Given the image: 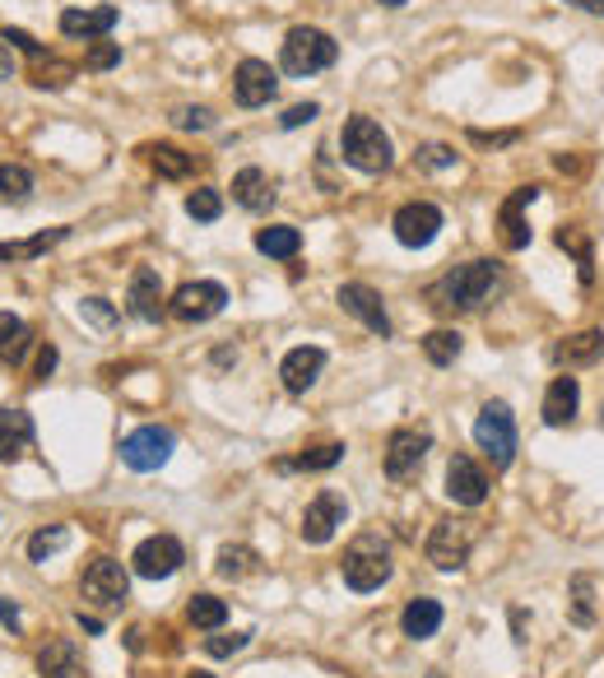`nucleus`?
<instances>
[{"label":"nucleus","mask_w":604,"mask_h":678,"mask_svg":"<svg viewBox=\"0 0 604 678\" xmlns=\"http://www.w3.org/2000/svg\"><path fill=\"white\" fill-rule=\"evenodd\" d=\"M0 628L20 632V604H14V600H0Z\"/></svg>","instance_id":"obj_49"},{"label":"nucleus","mask_w":604,"mask_h":678,"mask_svg":"<svg viewBox=\"0 0 604 678\" xmlns=\"http://www.w3.org/2000/svg\"><path fill=\"white\" fill-rule=\"evenodd\" d=\"M340 149H344V163L368 172V177H382L395 163V149H391V135L377 126L372 116H349L340 131Z\"/></svg>","instance_id":"obj_1"},{"label":"nucleus","mask_w":604,"mask_h":678,"mask_svg":"<svg viewBox=\"0 0 604 678\" xmlns=\"http://www.w3.org/2000/svg\"><path fill=\"white\" fill-rule=\"evenodd\" d=\"M51 368H57V349L42 344V349H38V377H51Z\"/></svg>","instance_id":"obj_51"},{"label":"nucleus","mask_w":604,"mask_h":678,"mask_svg":"<svg viewBox=\"0 0 604 678\" xmlns=\"http://www.w3.org/2000/svg\"><path fill=\"white\" fill-rule=\"evenodd\" d=\"M274 177L266 168H242L237 177H233V200L242 205V210H251V214H266L270 205H274Z\"/></svg>","instance_id":"obj_21"},{"label":"nucleus","mask_w":604,"mask_h":678,"mask_svg":"<svg viewBox=\"0 0 604 678\" xmlns=\"http://www.w3.org/2000/svg\"><path fill=\"white\" fill-rule=\"evenodd\" d=\"M172 126H182V131H214V112L200 108V102H186V108L172 112Z\"/></svg>","instance_id":"obj_42"},{"label":"nucleus","mask_w":604,"mask_h":678,"mask_svg":"<svg viewBox=\"0 0 604 678\" xmlns=\"http://www.w3.org/2000/svg\"><path fill=\"white\" fill-rule=\"evenodd\" d=\"M442 210L433 200H409V205H400L395 210V219H391V229H395V242L400 247H409V251H419V247H433L437 242V233H442Z\"/></svg>","instance_id":"obj_10"},{"label":"nucleus","mask_w":604,"mask_h":678,"mask_svg":"<svg viewBox=\"0 0 604 678\" xmlns=\"http://www.w3.org/2000/svg\"><path fill=\"white\" fill-rule=\"evenodd\" d=\"M414 168L419 172H442V168H456V149L442 145V140H428L414 149Z\"/></svg>","instance_id":"obj_38"},{"label":"nucleus","mask_w":604,"mask_h":678,"mask_svg":"<svg viewBox=\"0 0 604 678\" xmlns=\"http://www.w3.org/2000/svg\"><path fill=\"white\" fill-rule=\"evenodd\" d=\"M554 163H558V172H581V163H577V159H567V153H558Z\"/></svg>","instance_id":"obj_54"},{"label":"nucleus","mask_w":604,"mask_h":678,"mask_svg":"<svg viewBox=\"0 0 604 678\" xmlns=\"http://www.w3.org/2000/svg\"><path fill=\"white\" fill-rule=\"evenodd\" d=\"M446 497H452L456 507H483L489 474H483L470 456H452V465H446Z\"/></svg>","instance_id":"obj_17"},{"label":"nucleus","mask_w":604,"mask_h":678,"mask_svg":"<svg viewBox=\"0 0 604 678\" xmlns=\"http://www.w3.org/2000/svg\"><path fill=\"white\" fill-rule=\"evenodd\" d=\"M5 79H14V51H10V42L0 38V84Z\"/></svg>","instance_id":"obj_50"},{"label":"nucleus","mask_w":604,"mask_h":678,"mask_svg":"<svg viewBox=\"0 0 604 678\" xmlns=\"http://www.w3.org/2000/svg\"><path fill=\"white\" fill-rule=\"evenodd\" d=\"M247 641H251V632H219V637L205 641V651H210L214 659H229L237 651H247Z\"/></svg>","instance_id":"obj_43"},{"label":"nucleus","mask_w":604,"mask_h":678,"mask_svg":"<svg viewBox=\"0 0 604 678\" xmlns=\"http://www.w3.org/2000/svg\"><path fill=\"white\" fill-rule=\"evenodd\" d=\"M600 354H604V335H600V330H581V335L563 340L558 349H554V358L563 362V368H591Z\"/></svg>","instance_id":"obj_28"},{"label":"nucleus","mask_w":604,"mask_h":678,"mask_svg":"<svg viewBox=\"0 0 604 678\" xmlns=\"http://www.w3.org/2000/svg\"><path fill=\"white\" fill-rule=\"evenodd\" d=\"M126 307H131V317H135V321H149V325L163 317V284H159V270L140 266V270L131 274Z\"/></svg>","instance_id":"obj_20"},{"label":"nucleus","mask_w":604,"mask_h":678,"mask_svg":"<svg viewBox=\"0 0 604 678\" xmlns=\"http://www.w3.org/2000/svg\"><path fill=\"white\" fill-rule=\"evenodd\" d=\"M116 28V5H71L61 10V33L65 38H84V42H98Z\"/></svg>","instance_id":"obj_18"},{"label":"nucleus","mask_w":604,"mask_h":678,"mask_svg":"<svg viewBox=\"0 0 604 678\" xmlns=\"http://www.w3.org/2000/svg\"><path fill=\"white\" fill-rule=\"evenodd\" d=\"M428 451H433V437L423 428H395L391 442H386V479L391 483H405L423 469Z\"/></svg>","instance_id":"obj_11"},{"label":"nucleus","mask_w":604,"mask_h":678,"mask_svg":"<svg viewBox=\"0 0 604 678\" xmlns=\"http://www.w3.org/2000/svg\"><path fill=\"white\" fill-rule=\"evenodd\" d=\"M465 349V340H460V330H428L423 335V354L433 368H452V362L460 358Z\"/></svg>","instance_id":"obj_31"},{"label":"nucleus","mask_w":604,"mask_h":678,"mask_svg":"<svg viewBox=\"0 0 604 678\" xmlns=\"http://www.w3.org/2000/svg\"><path fill=\"white\" fill-rule=\"evenodd\" d=\"M280 94V75H274L270 61H256L247 57L233 71V98L242 102V108H266V102Z\"/></svg>","instance_id":"obj_15"},{"label":"nucleus","mask_w":604,"mask_h":678,"mask_svg":"<svg viewBox=\"0 0 604 678\" xmlns=\"http://www.w3.org/2000/svg\"><path fill=\"white\" fill-rule=\"evenodd\" d=\"M335 303L349 311V317H358L362 325L372 330V335H391V317H386V303H382V293H377L372 284H340L335 293Z\"/></svg>","instance_id":"obj_16"},{"label":"nucleus","mask_w":604,"mask_h":678,"mask_svg":"<svg viewBox=\"0 0 604 678\" xmlns=\"http://www.w3.org/2000/svg\"><path fill=\"white\" fill-rule=\"evenodd\" d=\"M567 614H572L577 628H591L595 622V577L591 571H577L572 590H567Z\"/></svg>","instance_id":"obj_30"},{"label":"nucleus","mask_w":604,"mask_h":678,"mask_svg":"<svg viewBox=\"0 0 604 678\" xmlns=\"http://www.w3.org/2000/svg\"><path fill=\"white\" fill-rule=\"evenodd\" d=\"M321 368H325V349H317V344H298V349H288L284 362H280L284 391H293V395L312 391L317 377H321Z\"/></svg>","instance_id":"obj_19"},{"label":"nucleus","mask_w":604,"mask_h":678,"mask_svg":"<svg viewBox=\"0 0 604 678\" xmlns=\"http://www.w3.org/2000/svg\"><path fill=\"white\" fill-rule=\"evenodd\" d=\"M71 79H75V65H71V61H57V57H47V61L38 65V75H33V84H38V89H65Z\"/></svg>","instance_id":"obj_40"},{"label":"nucleus","mask_w":604,"mask_h":678,"mask_svg":"<svg viewBox=\"0 0 604 678\" xmlns=\"http://www.w3.org/2000/svg\"><path fill=\"white\" fill-rule=\"evenodd\" d=\"M344 520H349V502L325 489V493H317L312 502H307V511H303V539H307V544H331Z\"/></svg>","instance_id":"obj_14"},{"label":"nucleus","mask_w":604,"mask_h":678,"mask_svg":"<svg viewBox=\"0 0 604 678\" xmlns=\"http://www.w3.org/2000/svg\"><path fill=\"white\" fill-rule=\"evenodd\" d=\"M317 116H321L317 102H293V108L280 116V126L284 131H298V126H307V121H317Z\"/></svg>","instance_id":"obj_45"},{"label":"nucleus","mask_w":604,"mask_h":678,"mask_svg":"<svg viewBox=\"0 0 604 678\" xmlns=\"http://www.w3.org/2000/svg\"><path fill=\"white\" fill-rule=\"evenodd\" d=\"M344 460V442H321V446H312V451H303L293 465H284V469H335Z\"/></svg>","instance_id":"obj_39"},{"label":"nucleus","mask_w":604,"mask_h":678,"mask_svg":"<svg viewBox=\"0 0 604 678\" xmlns=\"http://www.w3.org/2000/svg\"><path fill=\"white\" fill-rule=\"evenodd\" d=\"M192 678H214V674H192Z\"/></svg>","instance_id":"obj_56"},{"label":"nucleus","mask_w":604,"mask_h":678,"mask_svg":"<svg viewBox=\"0 0 604 678\" xmlns=\"http://www.w3.org/2000/svg\"><path fill=\"white\" fill-rule=\"evenodd\" d=\"M33 196V172L24 163H0V200L24 205Z\"/></svg>","instance_id":"obj_35"},{"label":"nucleus","mask_w":604,"mask_h":678,"mask_svg":"<svg viewBox=\"0 0 604 678\" xmlns=\"http://www.w3.org/2000/svg\"><path fill=\"white\" fill-rule=\"evenodd\" d=\"M75 622H79V628H84V632H94V637L102 632V618H94V614H84V608H79V614H75Z\"/></svg>","instance_id":"obj_52"},{"label":"nucleus","mask_w":604,"mask_h":678,"mask_svg":"<svg viewBox=\"0 0 604 678\" xmlns=\"http://www.w3.org/2000/svg\"><path fill=\"white\" fill-rule=\"evenodd\" d=\"M474 544H479L474 520L446 516V520H437V526H433V534H428V563H433L437 571H460L465 563H470Z\"/></svg>","instance_id":"obj_6"},{"label":"nucleus","mask_w":604,"mask_h":678,"mask_svg":"<svg viewBox=\"0 0 604 678\" xmlns=\"http://www.w3.org/2000/svg\"><path fill=\"white\" fill-rule=\"evenodd\" d=\"M79 317H89L94 325H112L116 311L108 307V298H84V303H79Z\"/></svg>","instance_id":"obj_46"},{"label":"nucleus","mask_w":604,"mask_h":678,"mask_svg":"<svg viewBox=\"0 0 604 678\" xmlns=\"http://www.w3.org/2000/svg\"><path fill=\"white\" fill-rule=\"evenodd\" d=\"M335 61H340V42L325 28H307V24L288 28V38L280 47V65H284V75H293V79L321 75V71H331Z\"/></svg>","instance_id":"obj_2"},{"label":"nucleus","mask_w":604,"mask_h":678,"mask_svg":"<svg viewBox=\"0 0 604 678\" xmlns=\"http://www.w3.org/2000/svg\"><path fill=\"white\" fill-rule=\"evenodd\" d=\"M33 446V419L24 409H0V460H20Z\"/></svg>","instance_id":"obj_23"},{"label":"nucleus","mask_w":604,"mask_h":678,"mask_svg":"<svg viewBox=\"0 0 604 678\" xmlns=\"http://www.w3.org/2000/svg\"><path fill=\"white\" fill-rule=\"evenodd\" d=\"M38 674L42 678H84V659L75 651V641H47L38 651Z\"/></svg>","instance_id":"obj_24"},{"label":"nucleus","mask_w":604,"mask_h":678,"mask_svg":"<svg viewBox=\"0 0 604 678\" xmlns=\"http://www.w3.org/2000/svg\"><path fill=\"white\" fill-rule=\"evenodd\" d=\"M229 307V288L219 280H196V284H182L177 293L168 298V311L186 325H200V321H214L219 311Z\"/></svg>","instance_id":"obj_9"},{"label":"nucleus","mask_w":604,"mask_h":678,"mask_svg":"<svg viewBox=\"0 0 604 678\" xmlns=\"http://www.w3.org/2000/svg\"><path fill=\"white\" fill-rule=\"evenodd\" d=\"M256 563H261V558H256V548H247V544H229V548H219V577L223 581H242V577H251V571H256Z\"/></svg>","instance_id":"obj_34"},{"label":"nucleus","mask_w":604,"mask_h":678,"mask_svg":"<svg viewBox=\"0 0 604 678\" xmlns=\"http://www.w3.org/2000/svg\"><path fill=\"white\" fill-rule=\"evenodd\" d=\"M256 251L270 260H293L303 251V233L293 223H270V229H256Z\"/></svg>","instance_id":"obj_26"},{"label":"nucleus","mask_w":604,"mask_h":678,"mask_svg":"<svg viewBox=\"0 0 604 678\" xmlns=\"http://www.w3.org/2000/svg\"><path fill=\"white\" fill-rule=\"evenodd\" d=\"M340 571H344V585L358 590V595H368V590H382V585L391 581V548H386L377 534H362L358 544L344 553Z\"/></svg>","instance_id":"obj_4"},{"label":"nucleus","mask_w":604,"mask_h":678,"mask_svg":"<svg viewBox=\"0 0 604 678\" xmlns=\"http://www.w3.org/2000/svg\"><path fill=\"white\" fill-rule=\"evenodd\" d=\"M172 451H177V437H172V428H159V423H145L121 437V460H126L135 474H149V469L168 465Z\"/></svg>","instance_id":"obj_8"},{"label":"nucleus","mask_w":604,"mask_h":678,"mask_svg":"<svg viewBox=\"0 0 604 678\" xmlns=\"http://www.w3.org/2000/svg\"><path fill=\"white\" fill-rule=\"evenodd\" d=\"M382 5H386V10H400V5H405V0H382Z\"/></svg>","instance_id":"obj_55"},{"label":"nucleus","mask_w":604,"mask_h":678,"mask_svg":"<svg viewBox=\"0 0 604 678\" xmlns=\"http://www.w3.org/2000/svg\"><path fill=\"white\" fill-rule=\"evenodd\" d=\"M186 563V548H182V539L177 534H149L140 548H135V577H145V581H168L172 571H177Z\"/></svg>","instance_id":"obj_12"},{"label":"nucleus","mask_w":604,"mask_h":678,"mask_svg":"<svg viewBox=\"0 0 604 678\" xmlns=\"http://www.w3.org/2000/svg\"><path fill=\"white\" fill-rule=\"evenodd\" d=\"M186 618H192V628L214 632V628L229 622V604H223L219 595H192V604H186Z\"/></svg>","instance_id":"obj_33"},{"label":"nucleus","mask_w":604,"mask_h":678,"mask_svg":"<svg viewBox=\"0 0 604 678\" xmlns=\"http://www.w3.org/2000/svg\"><path fill=\"white\" fill-rule=\"evenodd\" d=\"M79 595H84V604L112 614V608H121V604H126V595H131L126 567H121L116 558H94L89 567H84V577H79Z\"/></svg>","instance_id":"obj_7"},{"label":"nucleus","mask_w":604,"mask_h":678,"mask_svg":"<svg viewBox=\"0 0 604 678\" xmlns=\"http://www.w3.org/2000/svg\"><path fill=\"white\" fill-rule=\"evenodd\" d=\"M497 284H503V270H497L493 260H465V266H456V270L437 284V298H446L442 307L479 311V307L497 293Z\"/></svg>","instance_id":"obj_3"},{"label":"nucleus","mask_w":604,"mask_h":678,"mask_svg":"<svg viewBox=\"0 0 604 678\" xmlns=\"http://www.w3.org/2000/svg\"><path fill=\"white\" fill-rule=\"evenodd\" d=\"M140 153H145V163L168 182H182V177H192L196 172V153H186L177 145H145Z\"/></svg>","instance_id":"obj_25"},{"label":"nucleus","mask_w":604,"mask_h":678,"mask_svg":"<svg viewBox=\"0 0 604 678\" xmlns=\"http://www.w3.org/2000/svg\"><path fill=\"white\" fill-rule=\"evenodd\" d=\"M28 340H33V330L24 317H10V311H0V362H24L28 354Z\"/></svg>","instance_id":"obj_29"},{"label":"nucleus","mask_w":604,"mask_h":678,"mask_svg":"<svg viewBox=\"0 0 604 678\" xmlns=\"http://www.w3.org/2000/svg\"><path fill=\"white\" fill-rule=\"evenodd\" d=\"M474 442L493 460V469H507L516 460V419L503 399H489L474 419Z\"/></svg>","instance_id":"obj_5"},{"label":"nucleus","mask_w":604,"mask_h":678,"mask_svg":"<svg viewBox=\"0 0 604 678\" xmlns=\"http://www.w3.org/2000/svg\"><path fill=\"white\" fill-rule=\"evenodd\" d=\"M470 140L474 145H511V140H521V135H516V131H470Z\"/></svg>","instance_id":"obj_48"},{"label":"nucleus","mask_w":604,"mask_h":678,"mask_svg":"<svg viewBox=\"0 0 604 678\" xmlns=\"http://www.w3.org/2000/svg\"><path fill=\"white\" fill-rule=\"evenodd\" d=\"M186 214H192L196 223H214L223 214V196H219L214 186H200V190L186 196Z\"/></svg>","instance_id":"obj_37"},{"label":"nucleus","mask_w":604,"mask_h":678,"mask_svg":"<svg viewBox=\"0 0 604 678\" xmlns=\"http://www.w3.org/2000/svg\"><path fill=\"white\" fill-rule=\"evenodd\" d=\"M558 247L577 256V266H581V280L591 284V242H585V233H581V229H558Z\"/></svg>","instance_id":"obj_41"},{"label":"nucleus","mask_w":604,"mask_h":678,"mask_svg":"<svg viewBox=\"0 0 604 678\" xmlns=\"http://www.w3.org/2000/svg\"><path fill=\"white\" fill-rule=\"evenodd\" d=\"M84 65H89V71H112V65H121V47L116 42H94Z\"/></svg>","instance_id":"obj_44"},{"label":"nucleus","mask_w":604,"mask_h":678,"mask_svg":"<svg viewBox=\"0 0 604 678\" xmlns=\"http://www.w3.org/2000/svg\"><path fill=\"white\" fill-rule=\"evenodd\" d=\"M563 5H577L585 14H604V0H563Z\"/></svg>","instance_id":"obj_53"},{"label":"nucleus","mask_w":604,"mask_h":678,"mask_svg":"<svg viewBox=\"0 0 604 678\" xmlns=\"http://www.w3.org/2000/svg\"><path fill=\"white\" fill-rule=\"evenodd\" d=\"M577 405H581V386H577V377H554L548 381V391H544V423L548 428H567L577 419Z\"/></svg>","instance_id":"obj_22"},{"label":"nucleus","mask_w":604,"mask_h":678,"mask_svg":"<svg viewBox=\"0 0 604 678\" xmlns=\"http://www.w3.org/2000/svg\"><path fill=\"white\" fill-rule=\"evenodd\" d=\"M65 544H71V526H47V530H38L28 539V558L33 563H47L51 553H61Z\"/></svg>","instance_id":"obj_36"},{"label":"nucleus","mask_w":604,"mask_h":678,"mask_svg":"<svg viewBox=\"0 0 604 678\" xmlns=\"http://www.w3.org/2000/svg\"><path fill=\"white\" fill-rule=\"evenodd\" d=\"M65 233H71V229H47L38 237H28V242H0V260H33V256L51 251L57 242H65Z\"/></svg>","instance_id":"obj_32"},{"label":"nucleus","mask_w":604,"mask_h":678,"mask_svg":"<svg viewBox=\"0 0 604 678\" xmlns=\"http://www.w3.org/2000/svg\"><path fill=\"white\" fill-rule=\"evenodd\" d=\"M400 628H405L409 641L437 637V628H442V604L437 600H409L405 614H400Z\"/></svg>","instance_id":"obj_27"},{"label":"nucleus","mask_w":604,"mask_h":678,"mask_svg":"<svg viewBox=\"0 0 604 678\" xmlns=\"http://www.w3.org/2000/svg\"><path fill=\"white\" fill-rule=\"evenodd\" d=\"M540 200V186H516L511 196L503 200V210H497V242H503V251H526L530 247V219L526 210Z\"/></svg>","instance_id":"obj_13"},{"label":"nucleus","mask_w":604,"mask_h":678,"mask_svg":"<svg viewBox=\"0 0 604 678\" xmlns=\"http://www.w3.org/2000/svg\"><path fill=\"white\" fill-rule=\"evenodd\" d=\"M5 42H10V47H20V51H28V57H38V61H42V47L33 42L24 28H5Z\"/></svg>","instance_id":"obj_47"}]
</instances>
